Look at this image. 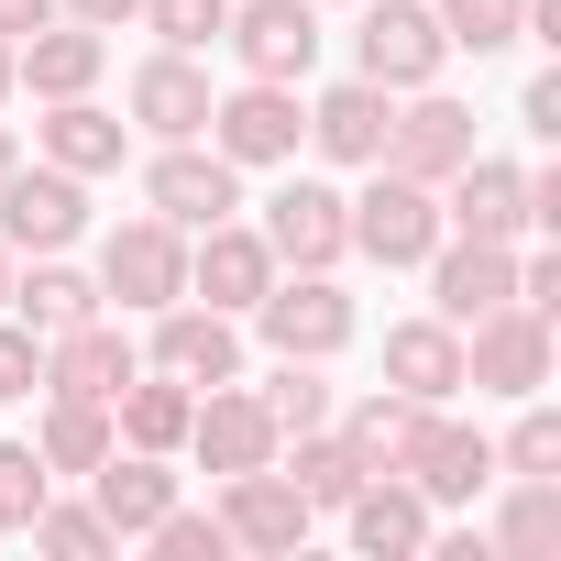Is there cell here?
Here are the masks:
<instances>
[{
  "label": "cell",
  "mask_w": 561,
  "mask_h": 561,
  "mask_svg": "<svg viewBox=\"0 0 561 561\" xmlns=\"http://www.w3.org/2000/svg\"><path fill=\"white\" fill-rule=\"evenodd\" d=\"M231 176H242V165H231L220 144H209V154H198V144H165V154L144 165V198H154V220L209 231V220H231V209H242V187H231Z\"/></svg>",
  "instance_id": "obj_12"
},
{
  "label": "cell",
  "mask_w": 561,
  "mask_h": 561,
  "mask_svg": "<svg viewBox=\"0 0 561 561\" xmlns=\"http://www.w3.org/2000/svg\"><path fill=\"white\" fill-rule=\"evenodd\" d=\"M100 67H111V45H100V34H56V23H45V34H23V45H12V89H34V100H89V89H100Z\"/></svg>",
  "instance_id": "obj_23"
},
{
  "label": "cell",
  "mask_w": 561,
  "mask_h": 561,
  "mask_svg": "<svg viewBox=\"0 0 561 561\" xmlns=\"http://www.w3.org/2000/svg\"><path fill=\"white\" fill-rule=\"evenodd\" d=\"M89 231V187L67 165H12L0 176V242L12 253H67Z\"/></svg>",
  "instance_id": "obj_8"
},
{
  "label": "cell",
  "mask_w": 561,
  "mask_h": 561,
  "mask_svg": "<svg viewBox=\"0 0 561 561\" xmlns=\"http://www.w3.org/2000/svg\"><path fill=\"white\" fill-rule=\"evenodd\" d=\"M275 364H287V375L264 386V419H275V440H298V430H320V419H331V386H320L298 353H275Z\"/></svg>",
  "instance_id": "obj_33"
},
{
  "label": "cell",
  "mask_w": 561,
  "mask_h": 561,
  "mask_svg": "<svg viewBox=\"0 0 561 561\" xmlns=\"http://www.w3.org/2000/svg\"><path fill=\"white\" fill-rule=\"evenodd\" d=\"M133 375H144V364H133V342H122L111 320H78V331H56V353H45V386H56V397H100V408H111Z\"/></svg>",
  "instance_id": "obj_22"
},
{
  "label": "cell",
  "mask_w": 561,
  "mask_h": 561,
  "mask_svg": "<svg viewBox=\"0 0 561 561\" xmlns=\"http://www.w3.org/2000/svg\"><path fill=\"white\" fill-rule=\"evenodd\" d=\"M386 111H397V100H386L375 78H342V89L309 100V144H320L331 165H375V154H386Z\"/></svg>",
  "instance_id": "obj_21"
},
{
  "label": "cell",
  "mask_w": 561,
  "mask_h": 561,
  "mask_svg": "<svg viewBox=\"0 0 561 561\" xmlns=\"http://www.w3.org/2000/svg\"><path fill=\"white\" fill-rule=\"evenodd\" d=\"M154 375H176V386H231L242 375V331H231V309H154Z\"/></svg>",
  "instance_id": "obj_13"
},
{
  "label": "cell",
  "mask_w": 561,
  "mask_h": 561,
  "mask_svg": "<svg viewBox=\"0 0 561 561\" xmlns=\"http://www.w3.org/2000/svg\"><path fill=\"white\" fill-rule=\"evenodd\" d=\"M364 473H375V462H364L353 440H320V430H298V473H287V484H298L309 506H342V495H353Z\"/></svg>",
  "instance_id": "obj_30"
},
{
  "label": "cell",
  "mask_w": 561,
  "mask_h": 561,
  "mask_svg": "<svg viewBox=\"0 0 561 561\" xmlns=\"http://www.w3.org/2000/svg\"><path fill=\"white\" fill-rule=\"evenodd\" d=\"M473 342H462V386H484V397H539L550 386V320L539 309H484V320H462Z\"/></svg>",
  "instance_id": "obj_5"
},
{
  "label": "cell",
  "mask_w": 561,
  "mask_h": 561,
  "mask_svg": "<svg viewBox=\"0 0 561 561\" xmlns=\"http://www.w3.org/2000/svg\"><path fill=\"white\" fill-rule=\"evenodd\" d=\"M342 506H353V550H375V561L430 550V495H419V484H375V473H364Z\"/></svg>",
  "instance_id": "obj_24"
},
{
  "label": "cell",
  "mask_w": 561,
  "mask_h": 561,
  "mask_svg": "<svg viewBox=\"0 0 561 561\" xmlns=\"http://www.w3.org/2000/svg\"><path fill=\"white\" fill-rule=\"evenodd\" d=\"M253 320H264L275 353H298V364H331V353L353 342V298L331 287V275H287V287H264Z\"/></svg>",
  "instance_id": "obj_10"
},
{
  "label": "cell",
  "mask_w": 561,
  "mask_h": 561,
  "mask_svg": "<svg viewBox=\"0 0 561 561\" xmlns=\"http://www.w3.org/2000/svg\"><path fill=\"white\" fill-rule=\"evenodd\" d=\"M430 298H440V320H451V331H462V320H484V309H506V298H517V253H506V242H473V231H462L451 253L430 242Z\"/></svg>",
  "instance_id": "obj_15"
},
{
  "label": "cell",
  "mask_w": 561,
  "mask_h": 561,
  "mask_svg": "<svg viewBox=\"0 0 561 561\" xmlns=\"http://www.w3.org/2000/svg\"><path fill=\"white\" fill-rule=\"evenodd\" d=\"M220 45L242 56V78H309L320 67V0H242V12L220 23Z\"/></svg>",
  "instance_id": "obj_9"
},
{
  "label": "cell",
  "mask_w": 561,
  "mask_h": 561,
  "mask_svg": "<svg viewBox=\"0 0 561 561\" xmlns=\"http://www.w3.org/2000/svg\"><path fill=\"white\" fill-rule=\"evenodd\" d=\"M56 495V473H45V451L34 440H0V528H34V506Z\"/></svg>",
  "instance_id": "obj_34"
},
{
  "label": "cell",
  "mask_w": 561,
  "mask_h": 561,
  "mask_svg": "<svg viewBox=\"0 0 561 561\" xmlns=\"http://www.w3.org/2000/svg\"><path fill=\"white\" fill-rule=\"evenodd\" d=\"M100 298H122V309H176L187 298V231L176 220H122L111 242H100Z\"/></svg>",
  "instance_id": "obj_3"
},
{
  "label": "cell",
  "mask_w": 561,
  "mask_h": 561,
  "mask_svg": "<svg viewBox=\"0 0 561 561\" xmlns=\"http://www.w3.org/2000/svg\"><path fill=\"white\" fill-rule=\"evenodd\" d=\"M342 220H353V253H375V264H430V242H440V198L397 165H375V187L342 198Z\"/></svg>",
  "instance_id": "obj_4"
},
{
  "label": "cell",
  "mask_w": 561,
  "mask_h": 561,
  "mask_svg": "<svg viewBox=\"0 0 561 561\" xmlns=\"http://www.w3.org/2000/svg\"><path fill=\"white\" fill-rule=\"evenodd\" d=\"M187 451H198L209 473H253V462H275V419H264V397L209 386V397L187 408Z\"/></svg>",
  "instance_id": "obj_17"
},
{
  "label": "cell",
  "mask_w": 561,
  "mask_h": 561,
  "mask_svg": "<svg viewBox=\"0 0 561 561\" xmlns=\"http://www.w3.org/2000/svg\"><path fill=\"white\" fill-rule=\"evenodd\" d=\"M34 451H45V473H100V462H111V408H100V397H56Z\"/></svg>",
  "instance_id": "obj_27"
},
{
  "label": "cell",
  "mask_w": 561,
  "mask_h": 561,
  "mask_svg": "<svg viewBox=\"0 0 561 561\" xmlns=\"http://www.w3.org/2000/svg\"><path fill=\"white\" fill-rule=\"evenodd\" d=\"M386 386L419 397V408H451L462 397V331L451 320H397L386 331Z\"/></svg>",
  "instance_id": "obj_20"
},
{
  "label": "cell",
  "mask_w": 561,
  "mask_h": 561,
  "mask_svg": "<svg viewBox=\"0 0 561 561\" xmlns=\"http://www.w3.org/2000/svg\"><path fill=\"white\" fill-rule=\"evenodd\" d=\"M187 287H198L209 309H253V298L275 287V253H264V231H242V220H209V231H198V253H187Z\"/></svg>",
  "instance_id": "obj_18"
},
{
  "label": "cell",
  "mask_w": 561,
  "mask_h": 561,
  "mask_svg": "<svg viewBox=\"0 0 561 561\" xmlns=\"http://www.w3.org/2000/svg\"><path fill=\"white\" fill-rule=\"evenodd\" d=\"M12 165H23V154H12V122H0V176H12Z\"/></svg>",
  "instance_id": "obj_46"
},
{
  "label": "cell",
  "mask_w": 561,
  "mask_h": 561,
  "mask_svg": "<svg viewBox=\"0 0 561 561\" xmlns=\"http://www.w3.org/2000/svg\"><path fill=\"white\" fill-rule=\"evenodd\" d=\"M144 23L176 45V56H198V45H220V23H231V0H144Z\"/></svg>",
  "instance_id": "obj_37"
},
{
  "label": "cell",
  "mask_w": 561,
  "mask_h": 561,
  "mask_svg": "<svg viewBox=\"0 0 561 561\" xmlns=\"http://www.w3.org/2000/svg\"><path fill=\"white\" fill-rule=\"evenodd\" d=\"M56 23V0H0V45H23V34H45Z\"/></svg>",
  "instance_id": "obj_43"
},
{
  "label": "cell",
  "mask_w": 561,
  "mask_h": 561,
  "mask_svg": "<svg viewBox=\"0 0 561 561\" xmlns=\"http://www.w3.org/2000/svg\"><path fill=\"white\" fill-rule=\"evenodd\" d=\"M517 561H539V550H561V473H517V506H506V528H495Z\"/></svg>",
  "instance_id": "obj_31"
},
{
  "label": "cell",
  "mask_w": 561,
  "mask_h": 561,
  "mask_svg": "<svg viewBox=\"0 0 561 561\" xmlns=\"http://www.w3.org/2000/svg\"><path fill=\"white\" fill-rule=\"evenodd\" d=\"M12 309H23L34 331H78V320H100V287H89V275H67V264H34L23 287H12Z\"/></svg>",
  "instance_id": "obj_29"
},
{
  "label": "cell",
  "mask_w": 561,
  "mask_h": 561,
  "mask_svg": "<svg viewBox=\"0 0 561 561\" xmlns=\"http://www.w3.org/2000/svg\"><path fill=\"white\" fill-rule=\"evenodd\" d=\"M111 408H122L133 451H176V440H187V408H198V386H176V375H154V386H144V375H133Z\"/></svg>",
  "instance_id": "obj_28"
},
{
  "label": "cell",
  "mask_w": 561,
  "mask_h": 561,
  "mask_svg": "<svg viewBox=\"0 0 561 561\" xmlns=\"http://www.w3.org/2000/svg\"><path fill=\"white\" fill-rule=\"evenodd\" d=\"M517 122H528V133L550 144V133H561V78H528V100H517Z\"/></svg>",
  "instance_id": "obj_42"
},
{
  "label": "cell",
  "mask_w": 561,
  "mask_h": 561,
  "mask_svg": "<svg viewBox=\"0 0 561 561\" xmlns=\"http://www.w3.org/2000/svg\"><path fill=\"white\" fill-rule=\"evenodd\" d=\"M517 23H528V0H440V34H451V45H473V56H506V45H517Z\"/></svg>",
  "instance_id": "obj_32"
},
{
  "label": "cell",
  "mask_w": 561,
  "mask_h": 561,
  "mask_svg": "<svg viewBox=\"0 0 561 561\" xmlns=\"http://www.w3.org/2000/svg\"><path fill=\"white\" fill-rule=\"evenodd\" d=\"M0 100H12V45H0Z\"/></svg>",
  "instance_id": "obj_47"
},
{
  "label": "cell",
  "mask_w": 561,
  "mask_h": 561,
  "mask_svg": "<svg viewBox=\"0 0 561 561\" xmlns=\"http://www.w3.org/2000/svg\"><path fill=\"white\" fill-rule=\"evenodd\" d=\"M67 12H78L89 34H111V23H133V12H144V0H67Z\"/></svg>",
  "instance_id": "obj_44"
},
{
  "label": "cell",
  "mask_w": 561,
  "mask_h": 561,
  "mask_svg": "<svg viewBox=\"0 0 561 561\" xmlns=\"http://www.w3.org/2000/svg\"><path fill=\"white\" fill-rule=\"evenodd\" d=\"M45 165H67V176H111V165H122V122L89 111V100H56V122H45Z\"/></svg>",
  "instance_id": "obj_26"
},
{
  "label": "cell",
  "mask_w": 561,
  "mask_h": 561,
  "mask_svg": "<svg viewBox=\"0 0 561 561\" xmlns=\"http://www.w3.org/2000/svg\"><path fill=\"white\" fill-rule=\"evenodd\" d=\"M45 386V353H34V331H12V320H0V408H12V397H34Z\"/></svg>",
  "instance_id": "obj_40"
},
{
  "label": "cell",
  "mask_w": 561,
  "mask_h": 561,
  "mask_svg": "<svg viewBox=\"0 0 561 561\" xmlns=\"http://www.w3.org/2000/svg\"><path fill=\"white\" fill-rule=\"evenodd\" d=\"M517 309H539V320L561 309V253H528L517 264Z\"/></svg>",
  "instance_id": "obj_41"
},
{
  "label": "cell",
  "mask_w": 561,
  "mask_h": 561,
  "mask_svg": "<svg viewBox=\"0 0 561 561\" xmlns=\"http://www.w3.org/2000/svg\"><path fill=\"white\" fill-rule=\"evenodd\" d=\"M440 56H451L440 12H419V0H364V34H353V78H375L386 100H408V89H430V78H440Z\"/></svg>",
  "instance_id": "obj_1"
},
{
  "label": "cell",
  "mask_w": 561,
  "mask_h": 561,
  "mask_svg": "<svg viewBox=\"0 0 561 561\" xmlns=\"http://www.w3.org/2000/svg\"><path fill=\"white\" fill-rule=\"evenodd\" d=\"M462 154H473V111H462V100H440V89H408V111H386V154H375V165H397V176L440 187Z\"/></svg>",
  "instance_id": "obj_11"
},
{
  "label": "cell",
  "mask_w": 561,
  "mask_h": 561,
  "mask_svg": "<svg viewBox=\"0 0 561 561\" xmlns=\"http://www.w3.org/2000/svg\"><path fill=\"white\" fill-rule=\"evenodd\" d=\"M440 187H451V209H440L451 231H473V242H517V231H528V165L462 154V165H451Z\"/></svg>",
  "instance_id": "obj_14"
},
{
  "label": "cell",
  "mask_w": 561,
  "mask_h": 561,
  "mask_svg": "<svg viewBox=\"0 0 561 561\" xmlns=\"http://www.w3.org/2000/svg\"><path fill=\"white\" fill-rule=\"evenodd\" d=\"M386 473H408L430 506H462V495H484V484H495V440H484V430H462V419H440V408H419Z\"/></svg>",
  "instance_id": "obj_2"
},
{
  "label": "cell",
  "mask_w": 561,
  "mask_h": 561,
  "mask_svg": "<svg viewBox=\"0 0 561 561\" xmlns=\"http://www.w3.org/2000/svg\"><path fill=\"white\" fill-rule=\"evenodd\" d=\"M408 419H419V397H364L342 440H353V451H364V462L386 473V462H397V440H408Z\"/></svg>",
  "instance_id": "obj_35"
},
{
  "label": "cell",
  "mask_w": 561,
  "mask_h": 561,
  "mask_svg": "<svg viewBox=\"0 0 561 561\" xmlns=\"http://www.w3.org/2000/svg\"><path fill=\"white\" fill-rule=\"evenodd\" d=\"M298 133H309V111H298L287 78H242L231 100H209V144H220L231 165H287Z\"/></svg>",
  "instance_id": "obj_6"
},
{
  "label": "cell",
  "mask_w": 561,
  "mask_h": 561,
  "mask_svg": "<svg viewBox=\"0 0 561 561\" xmlns=\"http://www.w3.org/2000/svg\"><path fill=\"white\" fill-rule=\"evenodd\" d=\"M231 495H220V528L242 539V550H298L309 539V495L275 473V462H253V473H220Z\"/></svg>",
  "instance_id": "obj_16"
},
{
  "label": "cell",
  "mask_w": 561,
  "mask_h": 561,
  "mask_svg": "<svg viewBox=\"0 0 561 561\" xmlns=\"http://www.w3.org/2000/svg\"><path fill=\"white\" fill-rule=\"evenodd\" d=\"M89 484H100V517H111V539H144V528H154V517L176 506V473H165L154 451H133V462L111 451V462H100Z\"/></svg>",
  "instance_id": "obj_25"
},
{
  "label": "cell",
  "mask_w": 561,
  "mask_h": 561,
  "mask_svg": "<svg viewBox=\"0 0 561 561\" xmlns=\"http://www.w3.org/2000/svg\"><path fill=\"white\" fill-rule=\"evenodd\" d=\"M495 462H506V473H561V419H550V408H528V419H517V440H506Z\"/></svg>",
  "instance_id": "obj_39"
},
{
  "label": "cell",
  "mask_w": 561,
  "mask_h": 561,
  "mask_svg": "<svg viewBox=\"0 0 561 561\" xmlns=\"http://www.w3.org/2000/svg\"><path fill=\"white\" fill-rule=\"evenodd\" d=\"M144 539H154L165 561H220V550H231V528H220V517H187V506H165Z\"/></svg>",
  "instance_id": "obj_38"
},
{
  "label": "cell",
  "mask_w": 561,
  "mask_h": 561,
  "mask_svg": "<svg viewBox=\"0 0 561 561\" xmlns=\"http://www.w3.org/2000/svg\"><path fill=\"white\" fill-rule=\"evenodd\" d=\"M133 122H144L154 144H198V133H209V78H198L176 45L144 56V67H133Z\"/></svg>",
  "instance_id": "obj_19"
},
{
  "label": "cell",
  "mask_w": 561,
  "mask_h": 561,
  "mask_svg": "<svg viewBox=\"0 0 561 561\" xmlns=\"http://www.w3.org/2000/svg\"><path fill=\"white\" fill-rule=\"evenodd\" d=\"M0 309H12V242H0Z\"/></svg>",
  "instance_id": "obj_45"
},
{
  "label": "cell",
  "mask_w": 561,
  "mask_h": 561,
  "mask_svg": "<svg viewBox=\"0 0 561 561\" xmlns=\"http://www.w3.org/2000/svg\"><path fill=\"white\" fill-rule=\"evenodd\" d=\"M34 539H45V550H67V561H100V550H111V517H100V506H56V495H45V506H34Z\"/></svg>",
  "instance_id": "obj_36"
},
{
  "label": "cell",
  "mask_w": 561,
  "mask_h": 561,
  "mask_svg": "<svg viewBox=\"0 0 561 561\" xmlns=\"http://www.w3.org/2000/svg\"><path fill=\"white\" fill-rule=\"evenodd\" d=\"M264 253H275V264H298V275H331V264L353 253L342 187H320V176H287V187L264 198Z\"/></svg>",
  "instance_id": "obj_7"
}]
</instances>
